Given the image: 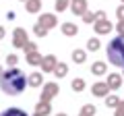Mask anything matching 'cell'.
<instances>
[{
  "label": "cell",
  "mask_w": 124,
  "mask_h": 116,
  "mask_svg": "<svg viewBox=\"0 0 124 116\" xmlns=\"http://www.w3.org/2000/svg\"><path fill=\"white\" fill-rule=\"evenodd\" d=\"M27 87V77L23 71L10 66L6 71H2L0 75V89L4 91L6 95H21Z\"/></svg>",
  "instance_id": "6da1fadb"
},
{
  "label": "cell",
  "mask_w": 124,
  "mask_h": 116,
  "mask_svg": "<svg viewBox=\"0 0 124 116\" xmlns=\"http://www.w3.org/2000/svg\"><path fill=\"white\" fill-rule=\"evenodd\" d=\"M108 60H110L114 66H120L124 68V35H118L108 44Z\"/></svg>",
  "instance_id": "7a4b0ae2"
},
{
  "label": "cell",
  "mask_w": 124,
  "mask_h": 116,
  "mask_svg": "<svg viewBox=\"0 0 124 116\" xmlns=\"http://www.w3.org/2000/svg\"><path fill=\"white\" fill-rule=\"evenodd\" d=\"M29 41V37H27V31L23 29V27H17L13 31V46L15 48H19V50H23V46Z\"/></svg>",
  "instance_id": "3957f363"
},
{
  "label": "cell",
  "mask_w": 124,
  "mask_h": 116,
  "mask_svg": "<svg viewBox=\"0 0 124 116\" xmlns=\"http://www.w3.org/2000/svg\"><path fill=\"white\" fill-rule=\"evenodd\" d=\"M37 23L50 31V29H54V27L58 25V19H56V15H52V13H44V15H39V21Z\"/></svg>",
  "instance_id": "277c9868"
},
{
  "label": "cell",
  "mask_w": 124,
  "mask_h": 116,
  "mask_svg": "<svg viewBox=\"0 0 124 116\" xmlns=\"http://www.w3.org/2000/svg\"><path fill=\"white\" fill-rule=\"evenodd\" d=\"M58 95V85L56 83H44V91H41V98L44 102H50L52 98H56Z\"/></svg>",
  "instance_id": "5b68a950"
},
{
  "label": "cell",
  "mask_w": 124,
  "mask_h": 116,
  "mask_svg": "<svg viewBox=\"0 0 124 116\" xmlns=\"http://www.w3.org/2000/svg\"><path fill=\"white\" fill-rule=\"evenodd\" d=\"M114 27H112L110 19H101V21H95V33L97 35H106V33H110Z\"/></svg>",
  "instance_id": "8992f818"
},
{
  "label": "cell",
  "mask_w": 124,
  "mask_h": 116,
  "mask_svg": "<svg viewBox=\"0 0 124 116\" xmlns=\"http://www.w3.org/2000/svg\"><path fill=\"white\" fill-rule=\"evenodd\" d=\"M68 8L72 10V15H77V17H81V15L87 10V0H70V4H68Z\"/></svg>",
  "instance_id": "52a82bcc"
},
{
  "label": "cell",
  "mask_w": 124,
  "mask_h": 116,
  "mask_svg": "<svg viewBox=\"0 0 124 116\" xmlns=\"http://www.w3.org/2000/svg\"><path fill=\"white\" fill-rule=\"evenodd\" d=\"M56 62H58L56 56H54V54H48V56L41 58V64H39V66L44 68V73H52V71H54V66H56Z\"/></svg>",
  "instance_id": "ba28073f"
},
{
  "label": "cell",
  "mask_w": 124,
  "mask_h": 116,
  "mask_svg": "<svg viewBox=\"0 0 124 116\" xmlns=\"http://www.w3.org/2000/svg\"><path fill=\"white\" fill-rule=\"evenodd\" d=\"M108 91H110V87H108V83H95L91 87V93L95 95V98H106Z\"/></svg>",
  "instance_id": "9c48e42d"
},
{
  "label": "cell",
  "mask_w": 124,
  "mask_h": 116,
  "mask_svg": "<svg viewBox=\"0 0 124 116\" xmlns=\"http://www.w3.org/2000/svg\"><path fill=\"white\" fill-rule=\"evenodd\" d=\"M60 29H62V35H66V37H75L77 33H79V27H77L75 23H62Z\"/></svg>",
  "instance_id": "30bf717a"
},
{
  "label": "cell",
  "mask_w": 124,
  "mask_h": 116,
  "mask_svg": "<svg viewBox=\"0 0 124 116\" xmlns=\"http://www.w3.org/2000/svg\"><path fill=\"white\" fill-rule=\"evenodd\" d=\"M25 10L29 15H37L41 10V0H25Z\"/></svg>",
  "instance_id": "8fae6325"
},
{
  "label": "cell",
  "mask_w": 124,
  "mask_h": 116,
  "mask_svg": "<svg viewBox=\"0 0 124 116\" xmlns=\"http://www.w3.org/2000/svg\"><path fill=\"white\" fill-rule=\"evenodd\" d=\"M27 85H31V87L44 85V75H41V73H31V75L27 77Z\"/></svg>",
  "instance_id": "7c38bea8"
},
{
  "label": "cell",
  "mask_w": 124,
  "mask_h": 116,
  "mask_svg": "<svg viewBox=\"0 0 124 116\" xmlns=\"http://www.w3.org/2000/svg\"><path fill=\"white\" fill-rule=\"evenodd\" d=\"M50 112H52V106H50V102H44V99H39V102H37V106H35V114H39V116H48Z\"/></svg>",
  "instance_id": "4fadbf2b"
},
{
  "label": "cell",
  "mask_w": 124,
  "mask_h": 116,
  "mask_svg": "<svg viewBox=\"0 0 124 116\" xmlns=\"http://www.w3.org/2000/svg\"><path fill=\"white\" fill-rule=\"evenodd\" d=\"M108 87H110V89H118L120 85H122V77L120 75H116V73H110V75H108Z\"/></svg>",
  "instance_id": "5bb4252c"
},
{
  "label": "cell",
  "mask_w": 124,
  "mask_h": 116,
  "mask_svg": "<svg viewBox=\"0 0 124 116\" xmlns=\"http://www.w3.org/2000/svg\"><path fill=\"white\" fill-rule=\"evenodd\" d=\"M41 58H44V56H41L37 50H35V52H29V54H27V64H29V66H39Z\"/></svg>",
  "instance_id": "9a60e30c"
},
{
  "label": "cell",
  "mask_w": 124,
  "mask_h": 116,
  "mask_svg": "<svg viewBox=\"0 0 124 116\" xmlns=\"http://www.w3.org/2000/svg\"><path fill=\"white\" fill-rule=\"evenodd\" d=\"M70 58H72V62H77V64H83L85 60H87V52H85V50H72Z\"/></svg>",
  "instance_id": "2e32d148"
},
{
  "label": "cell",
  "mask_w": 124,
  "mask_h": 116,
  "mask_svg": "<svg viewBox=\"0 0 124 116\" xmlns=\"http://www.w3.org/2000/svg\"><path fill=\"white\" fill-rule=\"evenodd\" d=\"M52 73L58 77V79H62V77H66V75H68V66H66L64 62H56V66H54Z\"/></svg>",
  "instance_id": "e0dca14e"
},
{
  "label": "cell",
  "mask_w": 124,
  "mask_h": 116,
  "mask_svg": "<svg viewBox=\"0 0 124 116\" xmlns=\"http://www.w3.org/2000/svg\"><path fill=\"white\" fill-rule=\"evenodd\" d=\"M91 73H93V75H97V77L106 75V62H101V60L93 62V64H91Z\"/></svg>",
  "instance_id": "ac0fdd59"
},
{
  "label": "cell",
  "mask_w": 124,
  "mask_h": 116,
  "mask_svg": "<svg viewBox=\"0 0 124 116\" xmlns=\"http://www.w3.org/2000/svg\"><path fill=\"white\" fill-rule=\"evenodd\" d=\"M0 116H27V112L21 110V108H8V110H4Z\"/></svg>",
  "instance_id": "d6986e66"
},
{
  "label": "cell",
  "mask_w": 124,
  "mask_h": 116,
  "mask_svg": "<svg viewBox=\"0 0 124 116\" xmlns=\"http://www.w3.org/2000/svg\"><path fill=\"white\" fill-rule=\"evenodd\" d=\"M68 4H70V0H56L54 2V8H56V13H64L68 8Z\"/></svg>",
  "instance_id": "ffe728a7"
},
{
  "label": "cell",
  "mask_w": 124,
  "mask_h": 116,
  "mask_svg": "<svg viewBox=\"0 0 124 116\" xmlns=\"http://www.w3.org/2000/svg\"><path fill=\"white\" fill-rule=\"evenodd\" d=\"M70 87H72V91H77V93H81V91L85 89V81H83V79H72Z\"/></svg>",
  "instance_id": "44dd1931"
},
{
  "label": "cell",
  "mask_w": 124,
  "mask_h": 116,
  "mask_svg": "<svg viewBox=\"0 0 124 116\" xmlns=\"http://www.w3.org/2000/svg\"><path fill=\"white\" fill-rule=\"evenodd\" d=\"M99 46H101V44H99V40H97V37H91V40L87 41V50H89V52H97V50H99Z\"/></svg>",
  "instance_id": "7402d4cb"
},
{
  "label": "cell",
  "mask_w": 124,
  "mask_h": 116,
  "mask_svg": "<svg viewBox=\"0 0 124 116\" xmlns=\"http://www.w3.org/2000/svg\"><path fill=\"white\" fill-rule=\"evenodd\" d=\"M33 33H35L37 37H46V35H48V29H46V27H41L39 23H35V25H33Z\"/></svg>",
  "instance_id": "603a6c76"
},
{
  "label": "cell",
  "mask_w": 124,
  "mask_h": 116,
  "mask_svg": "<svg viewBox=\"0 0 124 116\" xmlns=\"http://www.w3.org/2000/svg\"><path fill=\"white\" fill-rule=\"evenodd\" d=\"M81 116H95V106L87 104V106L81 108Z\"/></svg>",
  "instance_id": "cb8c5ba5"
},
{
  "label": "cell",
  "mask_w": 124,
  "mask_h": 116,
  "mask_svg": "<svg viewBox=\"0 0 124 116\" xmlns=\"http://www.w3.org/2000/svg\"><path fill=\"white\" fill-rule=\"evenodd\" d=\"M120 104V99L116 98V95H106V106L108 108H116Z\"/></svg>",
  "instance_id": "d4e9b609"
},
{
  "label": "cell",
  "mask_w": 124,
  "mask_h": 116,
  "mask_svg": "<svg viewBox=\"0 0 124 116\" xmlns=\"http://www.w3.org/2000/svg\"><path fill=\"white\" fill-rule=\"evenodd\" d=\"M17 62H19L17 54H8V56H6V64H8V66H17Z\"/></svg>",
  "instance_id": "484cf974"
},
{
  "label": "cell",
  "mask_w": 124,
  "mask_h": 116,
  "mask_svg": "<svg viewBox=\"0 0 124 116\" xmlns=\"http://www.w3.org/2000/svg\"><path fill=\"white\" fill-rule=\"evenodd\" d=\"M23 50H25V52H27V54H29V52H35V50H37V46H35V44H33V41H27V44H25V46H23Z\"/></svg>",
  "instance_id": "4316f807"
},
{
  "label": "cell",
  "mask_w": 124,
  "mask_h": 116,
  "mask_svg": "<svg viewBox=\"0 0 124 116\" xmlns=\"http://www.w3.org/2000/svg\"><path fill=\"white\" fill-rule=\"evenodd\" d=\"M81 17H83V21H85V23H93V13H89V10H85Z\"/></svg>",
  "instance_id": "83f0119b"
},
{
  "label": "cell",
  "mask_w": 124,
  "mask_h": 116,
  "mask_svg": "<svg viewBox=\"0 0 124 116\" xmlns=\"http://www.w3.org/2000/svg\"><path fill=\"white\" fill-rule=\"evenodd\" d=\"M101 19H106V13H103V10H97V13H93V23H95V21H101Z\"/></svg>",
  "instance_id": "f1b7e54d"
},
{
  "label": "cell",
  "mask_w": 124,
  "mask_h": 116,
  "mask_svg": "<svg viewBox=\"0 0 124 116\" xmlns=\"http://www.w3.org/2000/svg\"><path fill=\"white\" fill-rule=\"evenodd\" d=\"M116 17H118V21H124V4L116 8Z\"/></svg>",
  "instance_id": "f546056e"
},
{
  "label": "cell",
  "mask_w": 124,
  "mask_h": 116,
  "mask_svg": "<svg viewBox=\"0 0 124 116\" xmlns=\"http://www.w3.org/2000/svg\"><path fill=\"white\" fill-rule=\"evenodd\" d=\"M114 116H124V102H120L118 106H116V114Z\"/></svg>",
  "instance_id": "4dcf8cb0"
},
{
  "label": "cell",
  "mask_w": 124,
  "mask_h": 116,
  "mask_svg": "<svg viewBox=\"0 0 124 116\" xmlns=\"http://www.w3.org/2000/svg\"><path fill=\"white\" fill-rule=\"evenodd\" d=\"M116 29H118V33H120V35H124V21H118Z\"/></svg>",
  "instance_id": "1f68e13d"
},
{
  "label": "cell",
  "mask_w": 124,
  "mask_h": 116,
  "mask_svg": "<svg viewBox=\"0 0 124 116\" xmlns=\"http://www.w3.org/2000/svg\"><path fill=\"white\" fill-rule=\"evenodd\" d=\"M15 17H17L15 10H8V13H6V19H10V21H15Z\"/></svg>",
  "instance_id": "d6a6232c"
},
{
  "label": "cell",
  "mask_w": 124,
  "mask_h": 116,
  "mask_svg": "<svg viewBox=\"0 0 124 116\" xmlns=\"http://www.w3.org/2000/svg\"><path fill=\"white\" fill-rule=\"evenodd\" d=\"M6 35V29H4V27H2V25H0V40H2V37H4Z\"/></svg>",
  "instance_id": "836d02e7"
},
{
  "label": "cell",
  "mask_w": 124,
  "mask_h": 116,
  "mask_svg": "<svg viewBox=\"0 0 124 116\" xmlns=\"http://www.w3.org/2000/svg\"><path fill=\"white\" fill-rule=\"evenodd\" d=\"M56 116H66V114H64V112H58V114Z\"/></svg>",
  "instance_id": "e575fe53"
},
{
  "label": "cell",
  "mask_w": 124,
  "mask_h": 116,
  "mask_svg": "<svg viewBox=\"0 0 124 116\" xmlns=\"http://www.w3.org/2000/svg\"><path fill=\"white\" fill-rule=\"evenodd\" d=\"M0 75H2V66H0Z\"/></svg>",
  "instance_id": "d590c367"
},
{
  "label": "cell",
  "mask_w": 124,
  "mask_h": 116,
  "mask_svg": "<svg viewBox=\"0 0 124 116\" xmlns=\"http://www.w3.org/2000/svg\"><path fill=\"white\" fill-rule=\"evenodd\" d=\"M21 2H25V0H21Z\"/></svg>",
  "instance_id": "8d00e7d4"
},
{
  "label": "cell",
  "mask_w": 124,
  "mask_h": 116,
  "mask_svg": "<svg viewBox=\"0 0 124 116\" xmlns=\"http://www.w3.org/2000/svg\"><path fill=\"white\" fill-rule=\"evenodd\" d=\"M122 2H124V0H122Z\"/></svg>",
  "instance_id": "74e56055"
}]
</instances>
